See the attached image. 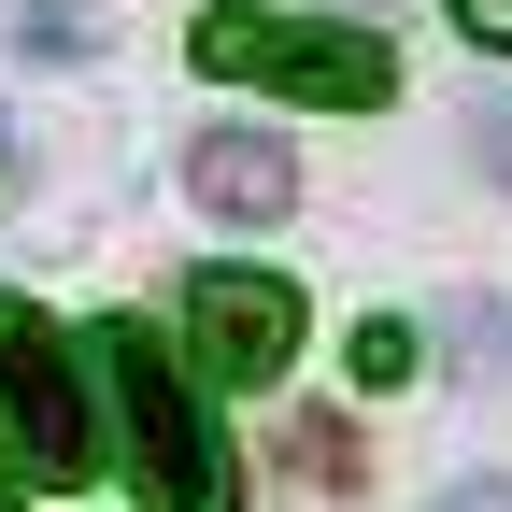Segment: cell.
Returning a JSON list of instances; mask_svg holds the SVG:
<instances>
[{
    "instance_id": "obj_1",
    "label": "cell",
    "mask_w": 512,
    "mask_h": 512,
    "mask_svg": "<svg viewBox=\"0 0 512 512\" xmlns=\"http://www.w3.org/2000/svg\"><path fill=\"white\" fill-rule=\"evenodd\" d=\"M86 356H100V384H114V427H128V470H143V498H157V512H242V456H228V427L200 413L185 356L143 328V313H114Z\"/></svg>"
},
{
    "instance_id": "obj_2",
    "label": "cell",
    "mask_w": 512,
    "mask_h": 512,
    "mask_svg": "<svg viewBox=\"0 0 512 512\" xmlns=\"http://www.w3.org/2000/svg\"><path fill=\"white\" fill-rule=\"evenodd\" d=\"M100 399H86V342L57 313L0 299V470L15 484H100Z\"/></svg>"
},
{
    "instance_id": "obj_3",
    "label": "cell",
    "mask_w": 512,
    "mask_h": 512,
    "mask_svg": "<svg viewBox=\"0 0 512 512\" xmlns=\"http://www.w3.org/2000/svg\"><path fill=\"white\" fill-rule=\"evenodd\" d=\"M185 57H200L214 86L328 100V114H356V100H384V86H399V57H384V29H342V15H242V0L185 29Z\"/></svg>"
},
{
    "instance_id": "obj_4",
    "label": "cell",
    "mask_w": 512,
    "mask_h": 512,
    "mask_svg": "<svg viewBox=\"0 0 512 512\" xmlns=\"http://www.w3.org/2000/svg\"><path fill=\"white\" fill-rule=\"evenodd\" d=\"M185 356H200L214 384H271V370L299 356V285H271V271H200V285H185Z\"/></svg>"
},
{
    "instance_id": "obj_5",
    "label": "cell",
    "mask_w": 512,
    "mask_h": 512,
    "mask_svg": "<svg viewBox=\"0 0 512 512\" xmlns=\"http://www.w3.org/2000/svg\"><path fill=\"white\" fill-rule=\"evenodd\" d=\"M185 200L214 228H271V214H299V157L271 128H200V143H185Z\"/></svg>"
},
{
    "instance_id": "obj_6",
    "label": "cell",
    "mask_w": 512,
    "mask_h": 512,
    "mask_svg": "<svg viewBox=\"0 0 512 512\" xmlns=\"http://www.w3.org/2000/svg\"><path fill=\"white\" fill-rule=\"evenodd\" d=\"M413 356H427V342H413V328H384V313L356 328V384H413Z\"/></svg>"
},
{
    "instance_id": "obj_7",
    "label": "cell",
    "mask_w": 512,
    "mask_h": 512,
    "mask_svg": "<svg viewBox=\"0 0 512 512\" xmlns=\"http://www.w3.org/2000/svg\"><path fill=\"white\" fill-rule=\"evenodd\" d=\"M456 29H470L484 57H512V0H456Z\"/></svg>"
},
{
    "instance_id": "obj_8",
    "label": "cell",
    "mask_w": 512,
    "mask_h": 512,
    "mask_svg": "<svg viewBox=\"0 0 512 512\" xmlns=\"http://www.w3.org/2000/svg\"><path fill=\"white\" fill-rule=\"evenodd\" d=\"M470 157H484V171L512 185V114H470Z\"/></svg>"
},
{
    "instance_id": "obj_9",
    "label": "cell",
    "mask_w": 512,
    "mask_h": 512,
    "mask_svg": "<svg viewBox=\"0 0 512 512\" xmlns=\"http://www.w3.org/2000/svg\"><path fill=\"white\" fill-rule=\"evenodd\" d=\"M441 512H512V470H498V484H456V498H441Z\"/></svg>"
}]
</instances>
